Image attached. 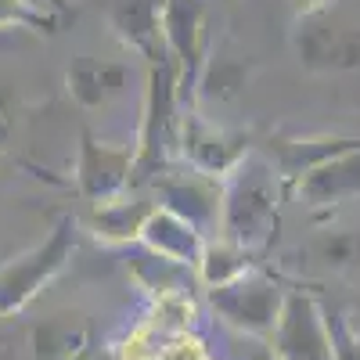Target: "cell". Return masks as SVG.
<instances>
[{
  "instance_id": "cell-23",
  "label": "cell",
  "mask_w": 360,
  "mask_h": 360,
  "mask_svg": "<svg viewBox=\"0 0 360 360\" xmlns=\"http://www.w3.org/2000/svg\"><path fill=\"white\" fill-rule=\"evenodd\" d=\"M15 98L11 90L0 86V152H8L11 148V137H15Z\"/></svg>"
},
{
  "instance_id": "cell-14",
  "label": "cell",
  "mask_w": 360,
  "mask_h": 360,
  "mask_svg": "<svg viewBox=\"0 0 360 360\" xmlns=\"http://www.w3.org/2000/svg\"><path fill=\"white\" fill-rule=\"evenodd\" d=\"M141 242H144V249L152 256L180 263V266H191V270H198L202 252L209 245L198 227H191L188 220L166 213V209H159V205H155V213L148 217V224L141 231Z\"/></svg>"
},
{
  "instance_id": "cell-2",
  "label": "cell",
  "mask_w": 360,
  "mask_h": 360,
  "mask_svg": "<svg viewBox=\"0 0 360 360\" xmlns=\"http://www.w3.org/2000/svg\"><path fill=\"white\" fill-rule=\"evenodd\" d=\"M176 101H180V72L169 51L159 62L148 65V90H144V115H141V137H137V162H134V184L148 176L166 173V155L176 144Z\"/></svg>"
},
{
  "instance_id": "cell-3",
  "label": "cell",
  "mask_w": 360,
  "mask_h": 360,
  "mask_svg": "<svg viewBox=\"0 0 360 360\" xmlns=\"http://www.w3.org/2000/svg\"><path fill=\"white\" fill-rule=\"evenodd\" d=\"M72 249H76V224L62 217L47 231L44 242H37L29 252L0 266V321L18 314L47 281L62 274L65 263L72 259Z\"/></svg>"
},
{
  "instance_id": "cell-12",
  "label": "cell",
  "mask_w": 360,
  "mask_h": 360,
  "mask_svg": "<svg viewBox=\"0 0 360 360\" xmlns=\"http://www.w3.org/2000/svg\"><path fill=\"white\" fill-rule=\"evenodd\" d=\"M130 83V69L123 62H105V58L79 54L65 69V90L83 112H98L115 101Z\"/></svg>"
},
{
  "instance_id": "cell-4",
  "label": "cell",
  "mask_w": 360,
  "mask_h": 360,
  "mask_svg": "<svg viewBox=\"0 0 360 360\" xmlns=\"http://www.w3.org/2000/svg\"><path fill=\"white\" fill-rule=\"evenodd\" d=\"M285 295L288 292L278 281H270L263 274H245L231 285L209 288V303L238 332L270 339L278 328L281 310H285Z\"/></svg>"
},
{
  "instance_id": "cell-15",
  "label": "cell",
  "mask_w": 360,
  "mask_h": 360,
  "mask_svg": "<svg viewBox=\"0 0 360 360\" xmlns=\"http://www.w3.org/2000/svg\"><path fill=\"white\" fill-rule=\"evenodd\" d=\"M356 137H270L266 152L274 159V169L288 180L307 176L310 169H317L321 162L335 159L349 148H356Z\"/></svg>"
},
{
  "instance_id": "cell-22",
  "label": "cell",
  "mask_w": 360,
  "mask_h": 360,
  "mask_svg": "<svg viewBox=\"0 0 360 360\" xmlns=\"http://www.w3.org/2000/svg\"><path fill=\"white\" fill-rule=\"evenodd\" d=\"M328 332H332L335 360H360V328L346 314H328Z\"/></svg>"
},
{
  "instance_id": "cell-5",
  "label": "cell",
  "mask_w": 360,
  "mask_h": 360,
  "mask_svg": "<svg viewBox=\"0 0 360 360\" xmlns=\"http://www.w3.org/2000/svg\"><path fill=\"white\" fill-rule=\"evenodd\" d=\"M176 144L184 152L188 166L209 180H227L238 166L249 159V137L217 127L213 119H205L202 112H184L176 123Z\"/></svg>"
},
{
  "instance_id": "cell-24",
  "label": "cell",
  "mask_w": 360,
  "mask_h": 360,
  "mask_svg": "<svg viewBox=\"0 0 360 360\" xmlns=\"http://www.w3.org/2000/svg\"><path fill=\"white\" fill-rule=\"evenodd\" d=\"M292 4H295L299 15H314V11H328L332 0H292Z\"/></svg>"
},
{
  "instance_id": "cell-21",
  "label": "cell",
  "mask_w": 360,
  "mask_h": 360,
  "mask_svg": "<svg viewBox=\"0 0 360 360\" xmlns=\"http://www.w3.org/2000/svg\"><path fill=\"white\" fill-rule=\"evenodd\" d=\"M58 22L44 15L33 0H0V33L4 29H37V33H51Z\"/></svg>"
},
{
  "instance_id": "cell-19",
  "label": "cell",
  "mask_w": 360,
  "mask_h": 360,
  "mask_svg": "<svg viewBox=\"0 0 360 360\" xmlns=\"http://www.w3.org/2000/svg\"><path fill=\"white\" fill-rule=\"evenodd\" d=\"M317 259L335 274L360 281V231H328L317 238Z\"/></svg>"
},
{
  "instance_id": "cell-11",
  "label": "cell",
  "mask_w": 360,
  "mask_h": 360,
  "mask_svg": "<svg viewBox=\"0 0 360 360\" xmlns=\"http://www.w3.org/2000/svg\"><path fill=\"white\" fill-rule=\"evenodd\" d=\"M295 195L310 209H335L349 198H360V144L349 152L321 162L295 180Z\"/></svg>"
},
{
  "instance_id": "cell-20",
  "label": "cell",
  "mask_w": 360,
  "mask_h": 360,
  "mask_svg": "<svg viewBox=\"0 0 360 360\" xmlns=\"http://www.w3.org/2000/svg\"><path fill=\"white\" fill-rule=\"evenodd\" d=\"M198 86L205 98L213 101H234L238 94L245 90V62H238V58H213L202 76H198Z\"/></svg>"
},
{
  "instance_id": "cell-17",
  "label": "cell",
  "mask_w": 360,
  "mask_h": 360,
  "mask_svg": "<svg viewBox=\"0 0 360 360\" xmlns=\"http://www.w3.org/2000/svg\"><path fill=\"white\" fill-rule=\"evenodd\" d=\"M155 213L152 202H141V198H112L101 205H90V217L86 227L94 231L101 242L112 245H123V242H141V231L148 224V217Z\"/></svg>"
},
{
  "instance_id": "cell-13",
  "label": "cell",
  "mask_w": 360,
  "mask_h": 360,
  "mask_svg": "<svg viewBox=\"0 0 360 360\" xmlns=\"http://www.w3.org/2000/svg\"><path fill=\"white\" fill-rule=\"evenodd\" d=\"M108 22L115 37L127 47H134L148 65L166 54L162 40V0H112Z\"/></svg>"
},
{
  "instance_id": "cell-7",
  "label": "cell",
  "mask_w": 360,
  "mask_h": 360,
  "mask_svg": "<svg viewBox=\"0 0 360 360\" xmlns=\"http://www.w3.org/2000/svg\"><path fill=\"white\" fill-rule=\"evenodd\" d=\"M278 360H335L328 314L310 292H288L278 328L270 335Z\"/></svg>"
},
{
  "instance_id": "cell-8",
  "label": "cell",
  "mask_w": 360,
  "mask_h": 360,
  "mask_svg": "<svg viewBox=\"0 0 360 360\" xmlns=\"http://www.w3.org/2000/svg\"><path fill=\"white\" fill-rule=\"evenodd\" d=\"M134 148H115L98 141L83 127L79 134V159H76V188L90 205H101L112 198H123L127 188L134 184Z\"/></svg>"
},
{
  "instance_id": "cell-18",
  "label": "cell",
  "mask_w": 360,
  "mask_h": 360,
  "mask_svg": "<svg viewBox=\"0 0 360 360\" xmlns=\"http://www.w3.org/2000/svg\"><path fill=\"white\" fill-rule=\"evenodd\" d=\"M249 256L252 252L238 249L231 242H209L205 252H202V263H198V281L205 288H220V285H231L238 278H245V274H252Z\"/></svg>"
},
{
  "instance_id": "cell-1",
  "label": "cell",
  "mask_w": 360,
  "mask_h": 360,
  "mask_svg": "<svg viewBox=\"0 0 360 360\" xmlns=\"http://www.w3.org/2000/svg\"><path fill=\"white\" fill-rule=\"evenodd\" d=\"M278 169L259 155L238 166L220 198V231L224 242L256 252L278 234Z\"/></svg>"
},
{
  "instance_id": "cell-9",
  "label": "cell",
  "mask_w": 360,
  "mask_h": 360,
  "mask_svg": "<svg viewBox=\"0 0 360 360\" xmlns=\"http://www.w3.org/2000/svg\"><path fill=\"white\" fill-rule=\"evenodd\" d=\"M155 191H159V209L166 213L188 220L191 227H198L205 234L209 224H217L220 217V198H224V188H217V180H209L202 173H159L155 176Z\"/></svg>"
},
{
  "instance_id": "cell-10",
  "label": "cell",
  "mask_w": 360,
  "mask_h": 360,
  "mask_svg": "<svg viewBox=\"0 0 360 360\" xmlns=\"http://www.w3.org/2000/svg\"><path fill=\"white\" fill-rule=\"evenodd\" d=\"M162 40L180 72V94L202 76V8L198 0H162Z\"/></svg>"
},
{
  "instance_id": "cell-16",
  "label": "cell",
  "mask_w": 360,
  "mask_h": 360,
  "mask_svg": "<svg viewBox=\"0 0 360 360\" xmlns=\"http://www.w3.org/2000/svg\"><path fill=\"white\" fill-rule=\"evenodd\" d=\"M37 360H83L90 353V321L83 314H54L33 328Z\"/></svg>"
},
{
  "instance_id": "cell-6",
  "label": "cell",
  "mask_w": 360,
  "mask_h": 360,
  "mask_svg": "<svg viewBox=\"0 0 360 360\" xmlns=\"http://www.w3.org/2000/svg\"><path fill=\"white\" fill-rule=\"evenodd\" d=\"M292 44L299 54V65L310 72L360 69V25H339L328 11L299 15Z\"/></svg>"
}]
</instances>
